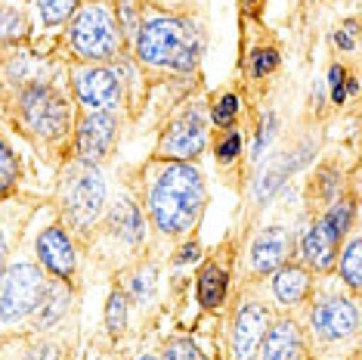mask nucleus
Returning <instances> with one entry per match:
<instances>
[{
  "label": "nucleus",
  "mask_w": 362,
  "mask_h": 360,
  "mask_svg": "<svg viewBox=\"0 0 362 360\" xmlns=\"http://www.w3.org/2000/svg\"><path fill=\"white\" fill-rule=\"evenodd\" d=\"M204 208V184L192 165L174 162L152 180L149 186V215L161 233H186L195 227Z\"/></svg>",
  "instance_id": "1"
},
{
  "label": "nucleus",
  "mask_w": 362,
  "mask_h": 360,
  "mask_svg": "<svg viewBox=\"0 0 362 360\" xmlns=\"http://www.w3.org/2000/svg\"><path fill=\"white\" fill-rule=\"evenodd\" d=\"M199 31L183 19H174V16H152L136 31L139 62L155 65V69L189 72L199 62Z\"/></svg>",
  "instance_id": "2"
},
{
  "label": "nucleus",
  "mask_w": 362,
  "mask_h": 360,
  "mask_svg": "<svg viewBox=\"0 0 362 360\" xmlns=\"http://www.w3.org/2000/svg\"><path fill=\"white\" fill-rule=\"evenodd\" d=\"M69 47L81 60H112L121 53V22L112 0H87L71 13Z\"/></svg>",
  "instance_id": "3"
},
{
  "label": "nucleus",
  "mask_w": 362,
  "mask_h": 360,
  "mask_svg": "<svg viewBox=\"0 0 362 360\" xmlns=\"http://www.w3.org/2000/svg\"><path fill=\"white\" fill-rule=\"evenodd\" d=\"M19 118L31 134L59 137L71 125V109L59 90H53L44 81H28L19 90Z\"/></svg>",
  "instance_id": "4"
},
{
  "label": "nucleus",
  "mask_w": 362,
  "mask_h": 360,
  "mask_svg": "<svg viewBox=\"0 0 362 360\" xmlns=\"http://www.w3.org/2000/svg\"><path fill=\"white\" fill-rule=\"evenodd\" d=\"M47 292L44 270L31 261H16L0 270V323H16L35 314Z\"/></svg>",
  "instance_id": "5"
},
{
  "label": "nucleus",
  "mask_w": 362,
  "mask_h": 360,
  "mask_svg": "<svg viewBox=\"0 0 362 360\" xmlns=\"http://www.w3.org/2000/svg\"><path fill=\"white\" fill-rule=\"evenodd\" d=\"M62 208L75 227H90L105 208V184L100 171L87 162L69 168L62 180Z\"/></svg>",
  "instance_id": "6"
},
{
  "label": "nucleus",
  "mask_w": 362,
  "mask_h": 360,
  "mask_svg": "<svg viewBox=\"0 0 362 360\" xmlns=\"http://www.w3.org/2000/svg\"><path fill=\"white\" fill-rule=\"evenodd\" d=\"M75 94L90 112H112L121 106V78L112 69L84 65L75 69Z\"/></svg>",
  "instance_id": "7"
},
{
  "label": "nucleus",
  "mask_w": 362,
  "mask_h": 360,
  "mask_svg": "<svg viewBox=\"0 0 362 360\" xmlns=\"http://www.w3.org/2000/svg\"><path fill=\"white\" fill-rule=\"evenodd\" d=\"M204 140H208V130H204V121L199 112H186L183 118H177L174 125L168 128L164 140L158 146V155L161 159H174V162H186V159H195L202 150H204Z\"/></svg>",
  "instance_id": "8"
},
{
  "label": "nucleus",
  "mask_w": 362,
  "mask_h": 360,
  "mask_svg": "<svg viewBox=\"0 0 362 360\" xmlns=\"http://www.w3.org/2000/svg\"><path fill=\"white\" fill-rule=\"evenodd\" d=\"M115 116L112 112H90L78 128V155L87 165H96L109 155L115 143Z\"/></svg>",
  "instance_id": "9"
},
{
  "label": "nucleus",
  "mask_w": 362,
  "mask_h": 360,
  "mask_svg": "<svg viewBox=\"0 0 362 360\" xmlns=\"http://www.w3.org/2000/svg\"><path fill=\"white\" fill-rule=\"evenodd\" d=\"M310 323L322 339H347L356 330V308L347 298H322L313 308Z\"/></svg>",
  "instance_id": "10"
},
{
  "label": "nucleus",
  "mask_w": 362,
  "mask_h": 360,
  "mask_svg": "<svg viewBox=\"0 0 362 360\" xmlns=\"http://www.w3.org/2000/svg\"><path fill=\"white\" fill-rule=\"evenodd\" d=\"M341 230L325 218H319L316 224H310L307 230H303L300 236V255L303 261H307L310 267H316V270H328L332 267V261H334V249H337V240H341Z\"/></svg>",
  "instance_id": "11"
},
{
  "label": "nucleus",
  "mask_w": 362,
  "mask_h": 360,
  "mask_svg": "<svg viewBox=\"0 0 362 360\" xmlns=\"http://www.w3.org/2000/svg\"><path fill=\"white\" fill-rule=\"evenodd\" d=\"M269 317L260 305H242L235 314V326H233V354L238 360H251L254 351L260 348L263 335H267Z\"/></svg>",
  "instance_id": "12"
},
{
  "label": "nucleus",
  "mask_w": 362,
  "mask_h": 360,
  "mask_svg": "<svg viewBox=\"0 0 362 360\" xmlns=\"http://www.w3.org/2000/svg\"><path fill=\"white\" fill-rule=\"evenodd\" d=\"M37 258L59 280H69L75 274V245H71L69 233L62 227H47L37 236Z\"/></svg>",
  "instance_id": "13"
},
{
  "label": "nucleus",
  "mask_w": 362,
  "mask_h": 360,
  "mask_svg": "<svg viewBox=\"0 0 362 360\" xmlns=\"http://www.w3.org/2000/svg\"><path fill=\"white\" fill-rule=\"evenodd\" d=\"M288 252H291V236L285 227H267L251 245V264L257 274H273L285 264Z\"/></svg>",
  "instance_id": "14"
},
{
  "label": "nucleus",
  "mask_w": 362,
  "mask_h": 360,
  "mask_svg": "<svg viewBox=\"0 0 362 360\" xmlns=\"http://www.w3.org/2000/svg\"><path fill=\"white\" fill-rule=\"evenodd\" d=\"M303 354V339L300 330L291 320L276 323L267 335V345H263V360H300Z\"/></svg>",
  "instance_id": "15"
},
{
  "label": "nucleus",
  "mask_w": 362,
  "mask_h": 360,
  "mask_svg": "<svg viewBox=\"0 0 362 360\" xmlns=\"http://www.w3.org/2000/svg\"><path fill=\"white\" fill-rule=\"evenodd\" d=\"M273 292L282 305H300L310 292V276L303 267H279L276 280H273Z\"/></svg>",
  "instance_id": "16"
},
{
  "label": "nucleus",
  "mask_w": 362,
  "mask_h": 360,
  "mask_svg": "<svg viewBox=\"0 0 362 360\" xmlns=\"http://www.w3.org/2000/svg\"><path fill=\"white\" fill-rule=\"evenodd\" d=\"M109 227H112V233L118 236V240H124L130 245L143 240V215H139V208L130 199H121L118 206L112 208Z\"/></svg>",
  "instance_id": "17"
},
{
  "label": "nucleus",
  "mask_w": 362,
  "mask_h": 360,
  "mask_svg": "<svg viewBox=\"0 0 362 360\" xmlns=\"http://www.w3.org/2000/svg\"><path fill=\"white\" fill-rule=\"evenodd\" d=\"M223 296H226V270L208 264L199 276V301L204 308H217L223 305Z\"/></svg>",
  "instance_id": "18"
},
{
  "label": "nucleus",
  "mask_w": 362,
  "mask_h": 360,
  "mask_svg": "<svg viewBox=\"0 0 362 360\" xmlns=\"http://www.w3.org/2000/svg\"><path fill=\"white\" fill-rule=\"evenodd\" d=\"M65 305H69V292L65 286H50L47 283V292L40 298V305L35 308V323L37 326H50L65 314Z\"/></svg>",
  "instance_id": "19"
},
{
  "label": "nucleus",
  "mask_w": 362,
  "mask_h": 360,
  "mask_svg": "<svg viewBox=\"0 0 362 360\" xmlns=\"http://www.w3.org/2000/svg\"><path fill=\"white\" fill-rule=\"evenodd\" d=\"M25 31H28V22L19 6H0V47H10L16 40H22Z\"/></svg>",
  "instance_id": "20"
},
{
  "label": "nucleus",
  "mask_w": 362,
  "mask_h": 360,
  "mask_svg": "<svg viewBox=\"0 0 362 360\" xmlns=\"http://www.w3.org/2000/svg\"><path fill=\"white\" fill-rule=\"evenodd\" d=\"M37 16L44 26H59L81 6V0H35Z\"/></svg>",
  "instance_id": "21"
},
{
  "label": "nucleus",
  "mask_w": 362,
  "mask_h": 360,
  "mask_svg": "<svg viewBox=\"0 0 362 360\" xmlns=\"http://www.w3.org/2000/svg\"><path fill=\"white\" fill-rule=\"evenodd\" d=\"M16 202H0V270L10 261L13 249V230H16Z\"/></svg>",
  "instance_id": "22"
},
{
  "label": "nucleus",
  "mask_w": 362,
  "mask_h": 360,
  "mask_svg": "<svg viewBox=\"0 0 362 360\" xmlns=\"http://www.w3.org/2000/svg\"><path fill=\"white\" fill-rule=\"evenodd\" d=\"M16 177H19V159H16V152L10 150V143L0 137V199L13 190Z\"/></svg>",
  "instance_id": "23"
},
{
  "label": "nucleus",
  "mask_w": 362,
  "mask_h": 360,
  "mask_svg": "<svg viewBox=\"0 0 362 360\" xmlns=\"http://www.w3.org/2000/svg\"><path fill=\"white\" fill-rule=\"evenodd\" d=\"M359 261H362V255H359V236H353L350 245H347V252L341 255V276L347 280V286H353V289L359 286Z\"/></svg>",
  "instance_id": "24"
},
{
  "label": "nucleus",
  "mask_w": 362,
  "mask_h": 360,
  "mask_svg": "<svg viewBox=\"0 0 362 360\" xmlns=\"http://www.w3.org/2000/svg\"><path fill=\"white\" fill-rule=\"evenodd\" d=\"M124 320H127L124 296H121V292H112L109 310H105V323H109V330H112V332H121V330H124Z\"/></svg>",
  "instance_id": "25"
},
{
  "label": "nucleus",
  "mask_w": 362,
  "mask_h": 360,
  "mask_svg": "<svg viewBox=\"0 0 362 360\" xmlns=\"http://www.w3.org/2000/svg\"><path fill=\"white\" fill-rule=\"evenodd\" d=\"M164 360H204L199 354V348L189 339H174L168 348H164Z\"/></svg>",
  "instance_id": "26"
},
{
  "label": "nucleus",
  "mask_w": 362,
  "mask_h": 360,
  "mask_svg": "<svg viewBox=\"0 0 362 360\" xmlns=\"http://www.w3.org/2000/svg\"><path fill=\"white\" fill-rule=\"evenodd\" d=\"M235 112H238V96L226 94L223 100L214 106V121H217L220 128H229V125H233V118H235Z\"/></svg>",
  "instance_id": "27"
},
{
  "label": "nucleus",
  "mask_w": 362,
  "mask_h": 360,
  "mask_svg": "<svg viewBox=\"0 0 362 360\" xmlns=\"http://www.w3.org/2000/svg\"><path fill=\"white\" fill-rule=\"evenodd\" d=\"M130 289H134V296H136V298H149V296H152V289H155V270H152V267L139 270L134 280H130Z\"/></svg>",
  "instance_id": "28"
},
{
  "label": "nucleus",
  "mask_w": 362,
  "mask_h": 360,
  "mask_svg": "<svg viewBox=\"0 0 362 360\" xmlns=\"http://www.w3.org/2000/svg\"><path fill=\"white\" fill-rule=\"evenodd\" d=\"M238 152H242V134H235V130H233V134H229L226 140L217 146V155H220V162H233Z\"/></svg>",
  "instance_id": "29"
},
{
  "label": "nucleus",
  "mask_w": 362,
  "mask_h": 360,
  "mask_svg": "<svg viewBox=\"0 0 362 360\" xmlns=\"http://www.w3.org/2000/svg\"><path fill=\"white\" fill-rule=\"evenodd\" d=\"M332 100L337 106L347 100V75H344L341 65H334V69H332Z\"/></svg>",
  "instance_id": "30"
},
{
  "label": "nucleus",
  "mask_w": 362,
  "mask_h": 360,
  "mask_svg": "<svg viewBox=\"0 0 362 360\" xmlns=\"http://www.w3.org/2000/svg\"><path fill=\"white\" fill-rule=\"evenodd\" d=\"M276 62H279L276 50H260L257 56H254V75L263 78L267 72H273V69H276Z\"/></svg>",
  "instance_id": "31"
},
{
  "label": "nucleus",
  "mask_w": 362,
  "mask_h": 360,
  "mask_svg": "<svg viewBox=\"0 0 362 360\" xmlns=\"http://www.w3.org/2000/svg\"><path fill=\"white\" fill-rule=\"evenodd\" d=\"M334 44L344 47V50H350V47L356 44V22H347V26H344V31H337V35H334Z\"/></svg>",
  "instance_id": "32"
},
{
  "label": "nucleus",
  "mask_w": 362,
  "mask_h": 360,
  "mask_svg": "<svg viewBox=\"0 0 362 360\" xmlns=\"http://www.w3.org/2000/svg\"><path fill=\"white\" fill-rule=\"evenodd\" d=\"M273 125H276V118L273 116H269L267 121H263V128H260V137H257V150H254V152H263V143H267L269 140V137H273Z\"/></svg>",
  "instance_id": "33"
},
{
  "label": "nucleus",
  "mask_w": 362,
  "mask_h": 360,
  "mask_svg": "<svg viewBox=\"0 0 362 360\" xmlns=\"http://www.w3.org/2000/svg\"><path fill=\"white\" fill-rule=\"evenodd\" d=\"M245 4H248V6H251V4H257V0H245Z\"/></svg>",
  "instance_id": "34"
},
{
  "label": "nucleus",
  "mask_w": 362,
  "mask_h": 360,
  "mask_svg": "<svg viewBox=\"0 0 362 360\" xmlns=\"http://www.w3.org/2000/svg\"><path fill=\"white\" fill-rule=\"evenodd\" d=\"M139 360H155V357H139Z\"/></svg>",
  "instance_id": "35"
}]
</instances>
